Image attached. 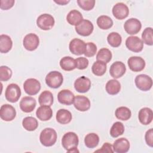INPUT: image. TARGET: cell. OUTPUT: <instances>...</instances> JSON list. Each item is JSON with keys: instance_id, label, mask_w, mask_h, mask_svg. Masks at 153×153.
<instances>
[{"instance_id": "1", "label": "cell", "mask_w": 153, "mask_h": 153, "mask_svg": "<svg viewBox=\"0 0 153 153\" xmlns=\"http://www.w3.org/2000/svg\"><path fill=\"white\" fill-rule=\"evenodd\" d=\"M78 143V136L75 132H67L62 137V145L68 152H78L79 151L77 149Z\"/></svg>"}, {"instance_id": "2", "label": "cell", "mask_w": 153, "mask_h": 153, "mask_svg": "<svg viewBox=\"0 0 153 153\" xmlns=\"http://www.w3.org/2000/svg\"><path fill=\"white\" fill-rule=\"evenodd\" d=\"M57 137V135L56 130L53 128L47 127L41 131L39 135V140L43 146L49 147L55 144Z\"/></svg>"}, {"instance_id": "3", "label": "cell", "mask_w": 153, "mask_h": 153, "mask_svg": "<svg viewBox=\"0 0 153 153\" xmlns=\"http://www.w3.org/2000/svg\"><path fill=\"white\" fill-rule=\"evenodd\" d=\"M46 84L50 88H57L61 86L63 82L62 74L57 71L50 72L45 78Z\"/></svg>"}, {"instance_id": "4", "label": "cell", "mask_w": 153, "mask_h": 153, "mask_svg": "<svg viewBox=\"0 0 153 153\" xmlns=\"http://www.w3.org/2000/svg\"><path fill=\"white\" fill-rule=\"evenodd\" d=\"M20 87L14 83L8 85L5 91V97L7 100L11 103L17 102L21 96Z\"/></svg>"}, {"instance_id": "5", "label": "cell", "mask_w": 153, "mask_h": 153, "mask_svg": "<svg viewBox=\"0 0 153 153\" xmlns=\"http://www.w3.org/2000/svg\"><path fill=\"white\" fill-rule=\"evenodd\" d=\"M54 23L55 20L53 16L47 13L41 14L36 19L38 27L44 30H50L54 26Z\"/></svg>"}, {"instance_id": "6", "label": "cell", "mask_w": 153, "mask_h": 153, "mask_svg": "<svg viewBox=\"0 0 153 153\" xmlns=\"http://www.w3.org/2000/svg\"><path fill=\"white\" fill-rule=\"evenodd\" d=\"M134 82L136 87L143 91L149 90L152 86V79L146 74L137 75L134 79Z\"/></svg>"}, {"instance_id": "7", "label": "cell", "mask_w": 153, "mask_h": 153, "mask_svg": "<svg viewBox=\"0 0 153 153\" xmlns=\"http://www.w3.org/2000/svg\"><path fill=\"white\" fill-rule=\"evenodd\" d=\"M23 88L28 95H35L41 90V83L35 78H28L23 83Z\"/></svg>"}, {"instance_id": "8", "label": "cell", "mask_w": 153, "mask_h": 153, "mask_svg": "<svg viewBox=\"0 0 153 153\" xmlns=\"http://www.w3.org/2000/svg\"><path fill=\"white\" fill-rule=\"evenodd\" d=\"M76 32L82 36H88L90 35L94 29V26L92 22L87 19H83L75 27Z\"/></svg>"}, {"instance_id": "9", "label": "cell", "mask_w": 153, "mask_h": 153, "mask_svg": "<svg viewBox=\"0 0 153 153\" xmlns=\"http://www.w3.org/2000/svg\"><path fill=\"white\" fill-rule=\"evenodd\" d=\"M39 44V39L37 35L33 33L27 34L23 39L24 48L30 51L35 50Z\"/></svg>"}, {"instance_id": "10", "label": "cell", "mask_w": 153, "mask_h": 153, "mask_svg": "<svg viewBox=\"0 0 153 153\" xmlns=\"http://www.w3.org/2000/svg\"><path fill=\"white\" fill-rule=\"evenodd\" d=\"M126 46L130 51L134 53H139L142 51L143 43L140 38L137 36H130L126 40Z\"/></svg>"}, {"instance_id": "11", "label": "cell", "mask_w": 153, "mask_h": 153, "mask_svg": "<svg viewBox=\"0 0 153 153\" xmlns=\"http://www.w3.org/2000/svg\"><path fill=\"white\" fill-rule=\"evenodd\" d=\"M141 27V22L136 18H130L127 20L124 25L125 31L129 35L137 34L140 30Z\"/></svg>"}, {"instance_id": "12", "label": "cell", "mask_w": 153, "mask_h": 153, "mask_svg": "<svg viewBox=\"0 0 153 153\" xmlns=\"http://www.w3.org/2000/svg\"><path fill=\"white\" fill-rule=\"evenodd\" d=\"M86 43L78 38H74L69 44V49L70 51L76 56H80L84 54Z\"/></svg>"}, {"instance_id": "13", "label": "cell", "mask_w": 153, "mask_h": 153, "mask_svg": "<svg viewBox=\"0 0 153 153\" xmlns=\"http://www.w3.org/2000/svg\"><path fill=\"white\" fill-rule=\"evenodd\" d=\"M16 117L15 108L10 104H4L0 108V117L5 121H11Z\"/></svg>"}, {"instance_id": "14", "label": "cell", "mask_w": 153, "mask_h": 153, "mask_svg": "<svg viewBox=\"0 0 153 153\" xmlns=\"http://www.w3.org/2000/svg\"><path fill=\"white\" fill-rule=\"evenodd\" d=\"M113 16L118 20H123L127 17L129 14V9L126 4L123 2H118L114 5L112 10Z\"/></svg>"}, {"instance_id": "15", "label": "cell", "mask_w": 153, "mask_h": 153, "mask_svg": "<svg viewBox=\"0 0 153 153\" xmlns=\"http://www.w3.org/2000/svg\"><path fill=\"white\" fill-rule=\"evenodd\" d=\"M129 69L133 72H140L145 67V60L139 56H131L127 60Z\"/></svg>"}, {"instance_id": "16", "label": "cell", "mask_w": 153, "mask_h": 153, "mask_svg": "<svg viewBox=\"0 0 153 153\" xmlns=\"http://www.w3.org/2000/svg\"><path fill=\"white\" fill-rule=\"evenodd\" d=\"M91 84V81L88 78L85 76H81L75 81L74 88L77 92L84 93L90 90Z\"/></svg>"}, {"instance_id": "17", "label": "cell", "mask_w": 153, "mask_h": 153, "mask_svg": "<svg viewBox=\"0 0 153 153\" xmlns=\"http://www.w3.org/2000/svg\"><path fill=\"white\" fill-rule=\"evenodd\" d=\"M126 71V67L124 63L120 61L114 62L110 66L109 74L115 79L121 78Z\"/></svg>"}, {"instance_id": "18", "label": "cell", "mask_w": 153, "mask_h": 153, "mask_svg": "<svg viewBox=\"0 0 153 153\" xmlns=\"http://www.w3.org/2000/svg\"><path fill=\"white\" fill-rule=\"evenodd\" d=\"M90 101L87 97L81 95L75 97L74 105L76 110L81 112L87 111L90 109Z\"/></svg>"}, {"instance_id": "19", "label": "cell", "mask_w": 153, "mask_h": 153, "mask_svg": "<svg viewBox=\"0 0 153 153\" xmlns=\"http://www.w3.org/2000/svg\"><path fill=\"white\" fill-rule=\"evenodd\" d=\"M36 105V100L31 96L23 97L21 99L19 104L20 109L25 113H29L32 112L35 109Z\"/></svg>"}, {"instance_id": "20", "label": "cell", "mask_w": 153, "mask_h": 153, "mask_svg": "<svg viewBox=\"0 0 153 153\" xmlns=\"http://www.w3.org/2000/svg\"><path fill=\"white\" fill-rule=\"evenodd\" d=\"M75 99L74 94L68 89H63L60 91L57 94V100L61 104L65 105H71L74 103Z\"/></svg>"}, {"instance_id": "21", "label": "cell", "mask_w": 153, "mask_h": 153, "mask_svg": "<svg viewBox=\"0 0 153 153\" xmlns=\"http://www.w3.org/2000/svg\"><path fill=\"white\" fill-rule=\"evenodd\" d=\"M130 147V142L125 137L117 139L115 140L112 145L114 152L117 153H126L128 151Z\"/></svg>"}, {"instance_id": "22", "label": "cell", "mask_w": 153, "mask_h": 153, "mask_svg": "<svg viewBox=\"0 0 153 153\" xmlns=\"http://www.w3.org/2000/svg\"><path fill=\"white\" fill-rule=\"evenodd\" d=\"M138 118L142 124L145 126L149 124L153 119L152 110L148 107L142 108L139 111Z\"/></svg>"}, {"instance_id": "23", "label": "cell", "mask_w": 153, "mask_h": 153, "mask_svg": "<svg viewBox=\"0 0 153 153\" xmlns=\"http://www.w3.org/2000/svg\"><path fill=\"white\" fill-rule=\"evenodd\" d=\"M37 118L42 121L50 120L53 116V110L49 106L41 105L36 111Z\"/></svg>"}, {"instance_id": "24", "label": "cell", "mask_w": 153, "mask_h": 153, "mask_svg": "<svg viewBox=\"0 0 153 153\" xmlns=\"http://www.w3.org/2000/svg\"><path fill=\"white\" fill-rule=\"evenodd\" d=\"M56 118L59 123L67 124L71 121L72 115L69 111L66 109H60L56 113Z\"/></svg>"}, {"instance_id": "25", "label": "cell", "mask_w": 153, "mask_h": 153, "mask_svg": "<svg viewBox=\"0 0 153 153\" xmlns=\"http://www.w3.org/2000/svg\"><path fill=\"white\" fill-rule=\"evenodd\" d=\"M13 47V41L10 36L5 34L0 35V52L7 53L11 50Z\"/></svg>"}, {"instance_id": "26", "label": "cell", "mask_w": 153, "mask_h": 153, "mask_svg": "<svg viewBox=\"0 0 153 153\" xmlns=\"http://www.w3.org/2000/svg\"><path fill=\"white\" fill-rule=\"evenodd\" d=\"M83 20L82 14L76 10H72L70 11L66 16V20L69 24L76 26Z\"/></svg>"}, {"instance_id": "27", "label": "cell", "mask_w": 153, "mask_h": 153, "mask_svg": "<svg viewBox=\"0 0 153 153\" xmlns=\"http://www.w3.org/2000/svg\"><path fill=\"white\" fill-rule=\"evenodd\" d=\"M61 68L66 71H71L76 68L75 59L71 56H65L62 57L59 62Z\"/></svg>"}, {"instance_id": "28", "label": "cell", "mask_w": 153, "mask_h": 153, "mask_svg": "<svg viewBox=\"0 0 153 153\" xmlns=\"http://www.w3.org/2000/svg\"><path fill=\"white\" fill-rule=\"evenodd\" d=\"M106 92L110 95H115L121 90V84L115 79L109 80L105 85Z\"/></svg>"}, {"instance_id": "29", "label": "cell", "mask_w": 153, "mask_h": 153, "mask_svg": "<svg viewBox=\"0 0 153 153\" xmlns=\"http://www.w3.org/2000/svg\"><path fill=\"white\" fill-rule=\"evenodd\" d=\"M54 102V97L52 93L48 90L43 91L38 97V102L40 105L51 106Z\"/></svg>"}, {"instance_id": "30", "label": "cell", "mask_w": 153, "mask_h": 153, "mask_svg": "<svg viewBox=\"0 0 153 153\" xmlns=\"http://www.w3.org/2000/svg\"><path fill=\"white\" fill-rule=\"evenodd\" d=\"M22 126L27 131L35 130L38 126L37 120L33 117H26L22 120Z\"/></svg>"}, {"instance_id": "31", "label": "cell", "mask_w": 153, "mask_h": 153, "mask_svg": "<svg viewBox=\"0 0 153 153\" xmlns=\"http://www.w3.org/2000/svg\"><path fill=\"white\" fill-rule=\"evenodd\" d=\"M115 115L116 118L120 120L127 121L130 118L131 116V112L127 107L120 106L116 109Z\"/></svg>"}, {"instance_id": "32", "label": "cell", "mask_w": 153, "mask_h": 153, "mask_svg": "<svg viewBox=\"0 0 153 153\" xmlns=\"http://www.w3.org/2000/svg\"><path fill=\"white\" fill-rule=\"evenodd\" d=\"M96 22L99 27L103 30L109 29L113 25V20L112 19L106 15H102L98 17Z\"/></svg>"}, {"instance_id": "33", "label": "cell", "mask_w": 153, "mask_h": 153, "mask_svg": "<svg viewBox=\"0 0 153 153\" xmlns=\"http://www.w3.org/2000/svg\"><path fill=\"white\" fill-rule=\"evenodd\" d=\"M99 142V137L95 133H88L84 137L85 145L88 148H96Z\"/></svg>"}, {"instance_id": "34", "label": "cell", "mask_w": 153, "mask_h": 153, "mask_svg": "<svg viewBox=\"0 0 153 153\" xmlns=\"http://www.w3.org/2000/svg\"><path fill=\"white\" fill-rule=\"evenodd\" d=\"M107 69L106 63L97 60L91 66V71L93 74L96 76L103 75Z\"/></svg>"}, {"instance_id": "35", "label": "cell", "mask_w": 153, "mask_h": 153, "mask_svg": "<svg viewBox=\"0 0 153 153\" xmlns=\"http://www.w3.org/2000/svg\"><path fill=\"white\" fill-rule=\"evenodd\" d=\"M112 57V54L111 51L106 48H102L100 49L96 54L97 60L103 62L105 63H109L111 60Z\"/></svg>"}, {"instance_id": "36", "label": "cell", "mask_w": 153, "mask_h": 153, "mask_svg": "<svg viewBox=\"0 0 153 153\" xmlns=\"http://www.w3.org/2000/svg\"><path fill=\"white\" fill-rule=\"evenodd\" d=\"M107 41L111 47H118L122 42V38L118 32H112L108 35Z\"/></svg>"}, {"instance_id": "37", "label": "cell", "mask_w": 153, "mask_h": 153, "mask_svg": "<svg viewBox=\"0 0 153 153\" xmlns=\"http://www.w3.org/2000/svg\"><path fill=\"white\" fill-rule=\"evenodd\" d=\"M124 126L121 122H115L110 129V135L112 137H117L124 133Z\"/></svg>"}, {"instance_id": "38", "label": "cell", "mask_w": 153, "mask_h": 153, "mask_svg": "<svg viewBox=\"0 0 153 153\" xmlns=\"http://www.w3.org/2000/svg\"><path fill=\"white\" fill-rule=\"evenodd\" d=\"M153 32L152 28L151 27H146L142 33V41L143 43H145L148 45H153Z\"/></svg>"}, {"instance_id": "39", "label": "cell", "mask_w": 153, "mask_h": 153, "mask_svg": "<svg viewBox=\"0 0 153 153\" xmlns=\"http://www.w3.org/2000/svg\"><path fill=\"white\" fill-rule=\"evenodd\" d=\"M12 76L11 69L7 66H1L0 67V81H7Z\"/></svg>"}, {"instance_id": "40", "label": "cell", "mask_w": 153, "mask_h": 153, "mask_svg": "<svg viewBox=\"0 0 153 153\" xmlns=\"http://www.w3.org/2000/svg\"><path fill=\"white\" fill-rule=\"evenodd\" d=\"M77 4L78 6L85 11H90L92 10L95 5L94 0H78Z\"/></svg>"}, {"instance_id": "41", "label": "cell", "mask_w": 153, "mask_h": 153, "mask_svg": "<svg viewBox=\"0 0 153 153\" xmlns=\"http://www.w3.org/2000/svg\"><path fill=\"white\" fill-rule=\"evenodd\" d=\"M97 46L94 43L92 42H88L86 43L85 50L84 54L88 57H93L97 53Z\"/></svg>"}, {"instance_id": "42", "label": "cell", "mask_w": 153, "mask_h": 153, "mask_svg": "<svg viewBox=\"0 0 153 153\" xmlns=\"http://www.w3.org/2000/svg\"><path fill=\"white\" fill-rule=\"evenodd\" d=\"M76 68L79 70H83L86 69L89 64L88 60L84 57H78L75 59Z\"/></svg>"}, {"instance_id": "43", "label": "cell", "mask_w": 153, "mask_h": 153, "mask_svg": "<svg viewBox=\"0 0 153 153\" xmlns=\"http://www.w3.org/2000/svg\"><path fill=\"white\" fill-rule=\"evenodd\" d=\"M145 140L147 145L151 148L153 146V129L152 128L146 131Z\"/></svg>"}, {"instance_id": "44", "label": "cell", "mask_w": 153, "mask_h": 153, "mask_svg": "<svg viewBox=\"0 0 153 153\" xmlns=\"http://www.w3.org/2000/svg\"><path fill=\"white\" fill-rule=\"evenodd\" d=\"M15 3L14 0H1L0 8L4 10H7L12 8Z\"/></svg>"}, {"instance_id": "45", "label": "cell", "mask_w": 153, "mask_h": 153, "mask_svg": "<svg viewBox=\"0 0 153 153\" xmlns=\"http://www.w3.org/2000/svg\"><path fill=\"white\" fill-rule=\"evenodd\" d=\"M114 152L113 149H112V145L110 144L108 142H105L103 143L102 146L100 148V149H99L97 150H96L94 152Z\"/></svg>"}, {"instance_id": "46", "label": "cell", "mask_w": 153, "mask_h": 153, "mask_svg": "<svg viewBox=\"0 0 153 153\" xmlns=\"http://www.w3.org/2000/svg\"><path fill=\"white\" fill-rule=\"evenodd\" d=\"M54 2L57 4H59L60 5H65L67 4H68L70 1L69 0H58V1H54Z\"/></svg>"}]
</instances>
